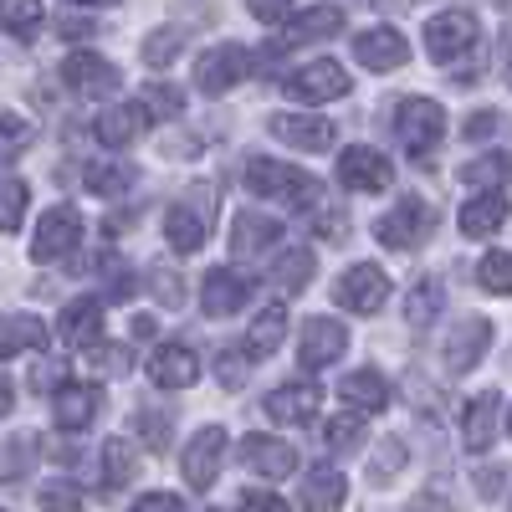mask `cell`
Masks as SVG:
<instances>
[{
  "label": "cell",
  "instance_id": "13",
  "mask_svg": "<svg viewBox=\"0 0 512 512\" xmlns=\"http://www.w3.org/2000/svg\"><path fill=\"white\" fill-rule=\"evenodd\" d=\"M349 349V328L333 323V318H308L303 323V338H297V359L303 369H323V364H338Z\"/></svg>",
  "mask_w": 512,
  "mask_h": 512
},
{
  "label": "cell",
  "instance_id": "48",
  "mask_svg": "<svg viewBox=\"0 0 512 512\" xmlns=\"http://www.w3.org/2000/svg\"><path fill=\"white\" fill-rule=\"evenodd\" d=\"M134 287H139L134 272H123V267L103 277V297H108V303H128V297H134ZM103 297H98V303H103Z\"/></svg>",
  "mask_w": 512,
  "mask_h": 512
},
{
  "label": "cell",
  "instance_id": "55",
  "mask_svg": "<svg viewBox=\"0 0 512 512\" xmlns=\"http://www.w3.org/2000/svg\"><path fill=\"white\" fill-rule=\"evenodd\" d=\"M502 128V113H472V123H466V139H487V134H497Z\"/></svg>",
  "mask_w": 512,
  "mask_h": 512
},
{
  "label": "cell",
  "instance_id": "11",
  "mask_svg": "<svg viewBox=\"0 0 512 512\" xmlns=\"http://www.w3.org/2000/svg\"><path fill=\"white\" fill-rule=\"evenodd\" d=\"M77 241H82V216L72 205H57L41 216V226L31 236V262H57V256H67Z\"/></svg>",
  "mask_w": 512,
  "mask_h": 512
},
{
  "label": "cell",
  "instance_id": "45",
  "mask_svg": "<svg viewBox=\"0 0 512 512\" xmlns=\"http://www.w3.org/2000/svg\"><path fill=\"white\" fill-rule=\"evenodd\" d=\"M26 144H31V123L16 118V113H0V164L16 159Z\"/></svg>",
  "mask_w": 512,
  "mask_h": 512
},
{
  "label": "cell",
  "instance_id": "58",
  "mask_svg": "<svg viewBox=\"0 0 512 512\" xmlns=\"http://www.w3.org/2000/svg\"><path fill=\"white\" fill-rule=\"evenodd\" d=\"M36 446H47V456H52V461H62V466H67V461H77V441H36Z\"/></svg>",
  "mask_w": 512,
  "mask_h": 512
},
{
  "label": "cell",
  "instance_id": "36",
  "mask_svg": "<svg viewBox=\"0 0 512 512\" xmlns=\"http://www.w3.org/2000/svg\"><path fill=\"white\" fill-rule=\"evenodd\" d=\"M26 200H31V190H26V180H16V175H6L0 180V231H21V221H26Z\"/></svg>",
  "mask_w": 512,
  "mask_h": 512
},
{
  "label": "cell",
  "instance_id": "54",
  "mask_svg": "<svg viewBox=\"0 0 512 512\" xmlns=\"http://www.w3.org/2000/svg\"><path fill=\"white\" fill-rule=\"evenodd\" d=\"M134 512H185V502L175 492H149V497L134 502Z\"/></svg>",
  "mask_w": 512,
  "mask_h": 512
},
{
  "label": "cell",
  "instance_id": "14",
  "mask_svg": "<svg viewBox=\"0 0 512 512\" xmlns=\"http://www.w3.org/2000/svg\"><path fill=\"white\" fill-rule=\"evenodd\" d=\"M354 62L369 67V72H395V67L410 62V41H405L395 26L359 31V36H354Z\"/></svg>",
  "mask_w": 512,
  "mask_h": 512
},
{
  "label": "cell",
  "instance_id": "3",
  "mask_svg": "<svg viewBox=\"0 0 512 512\" xmlns=\"http://www.w3.org/2000/svg\"><path fill=\"white\" fill-rule=\"evenodd\" d=\"M210 221H216V200H210V185H200L195 195H185L164 210V241L180 256H195L210 241Z\"/></svg>",
  "mask_w": 512,
  "mask_h": 512
},
{
  "label": "cell",
  "instance_id": "56",
  "mask_svg": "<svg viewBox=\"0 0 512 512\" xmlns=\"http://www.w3.org/2000/svg\"><path fill=\"white\" fill-rule=\"evenodd\" d=\"M93 359H98L103 374H128V349H98Z\"/></svg>",
  "mask_w": 512,
  "mask_h": 512
},
{
  "label": "cell",
  "instance_id": "4",
  "mask_svg": "<svg viewBox=\"0 0 512 512\" xmlns=\"http://www.w3.org/2000/svg\"><path fill=\"white\" fill-rule=\"evenodd\" d=\"M395 139H400V149L410 154V159H431L436 149H441V139H446V113H441V103H431V98H405L400 103V118H395Z\"/></svg>",
  "mask_w": 512,
  "mask_h": 512
},
{
  "label": "cell",
  "instance_id": "2",
  "mask_svg": "<svg viewBox=\"0 0 512 512\" xmlns=\"http://www.w3.org/2000/svg\"><path fill=\"white\" fill-rule=\"evenodd\" d=\"M436 205L420 200V195H400L395 210H384V216L374 221V236L390 246V251H420L425 241L436 236Z\"/></svg>",
  "mask_w": 512,
  "mask_h": 512
},
{
  "label": "cell",
  "instance_id": "10",
  "mask_svg": "<svg viewBox=\"0 0 512 512\" xmlns=\"http://www.w3.org/2000/svg\"><path fill=\"white\" fill-rule=\"evenodd\" d=\"M338 185L344 190H364V195H379L395 185V164L384 159L379 149H344V159H338Z\"/></svg>",
  "mask_w": 512,
  "mask_h": 512
},
{
  "label": "cell",
  "instance_id": "7",
  "mask_svg": "<svg viewBox=\"0 0 512 512\" xmlns=\"http://www.w3.org/2000/svg\"><path fill=\"white\" fill-rule=\"evenodd\" d=\"M282 88H287V98H297V103H333V98H349L354 82H349V72L338 67V62L323 57V62L297 67V72L282 82Z\"/></svg>",
  "mask_w": 512,
  "mask_h": 512
},
{
  "label": "cell",
  "instance_id": "23",
  "mask_svg": "<svg viewBox=\"0 0 512 512\" xmlns=\"http://www.w3.org/2000/svg\"><path fill=\"white\" fill-rule=\"evenodd\" d=\"M502 221H507V195L502 190H482V195H472L461 205V236H472V241L497 236Z\"/></svg>",
  "mask_w": 512,
  "mask_h": 512
},
{
  "label": "cell",
  "instance_id": "21",
  "mask_svg": "<svg viewBox=\"0 0 512 512\" xmlns=\"http://www.w3.org/2000/svg\"><path fill=\"white\" fill-rule=\"evenodd\" d=\"M272 139H282V144H292V149H328L333 144V123L328 118H313V113H277L272 123Z\"/></svg>",
  "mask_w": 512,
  "mask_h": 512
},
{
  "label": "cell",
  "instance_id": "57",
  "mask_svg": "<svg viewBox=\"0 0 512 512\" xmlns=\"http://www.w3.org/2000/svg\"><path fill=\"white\" fill-rule=\"evenodd\" d=\"M502 477H507L502 466H487V477H477V492H482L487 502H497V497H502Z\"/></svg>",
  "mask_w": 512,
  "mask_h": 512
},
{
  "label": "cell",
  "instance_id": "30",
  "mask_svg": "<svg viewBox=\"0 0 512 512\" xmlns=\"http://www.w3.org/2000/svg\"><path fill=\"white\" fill-rule=\"evenodd\" d=\"M344 497H349L344 472H338V466H313L308 482H303V507L308 512H333V507H344Z\"/></svg>",
  "mask_w": 512,
  "mask_h": 512
},
{
  "label": "cell",
  "instance_id": "60",
  "mask_svg": "<svg viewBox=\"0 0 512 512\" xmlns=\"http://www.w3.org/2000/svg\"><path fill=\"white\" fill-rule=\"evenodd\" d=\"M415 512H451V502H446V497H431V492H425V497L415 502Z\"/></svg>",
  "mask_w": 512,
  "mask_h": 512
},
{
  "label": "cell",
  "instance_id": "15",
  "mask_svg": "<svg viewBox=\"0 0 512 512\" xmlns=\"http://www.w3.org/2000/svg\"><path fill=\"white\" fill-rule=\"evenodd\" d=\"M323 405V384L313 379H297V384H282V390L267 395V420L272 425H308Z\"/></svg>",
  "mask_w": 512,
  "mask_h": 512
},
{
  "label": "cell",
  "instance_id": "8",
  "mask_svg": "<svg viewBox=\"0 0 512 512\" xmlns=\"http://www.w3.org/2000/svg\"><path fill=\"white\" fill-rule=\"evenodd\" d=\"M62 82H67L72 93H82V98H113L123 88V72L108 57H98V52H67Z\"/></svg>",
  "mask_w": 512,
  "mask_h": 512
},
{
  "label": "cell",
  "instance_id": "49",
  "mask_svg": "<svg viewBox=\"0 0 512 512\" xmlns=\"http://www.w3.org/2000/svg\"><path fill=\"white\" fill-rule=\"evenodd\" d=\"M241 512H292L277 492H267V487H251L246 497H241Z\"/></svg>",
  "mask_w": 512,
  "mask_h": 512
},
{
  "label": "cell",
  "instance_id": "52",
  "mask_svg": "<svg viewBox=\"0 0 512 512\" xmlns=\"http://www.w3.org/2000/svg\"><path fill=\"white\" fill-rule=\"evenodd\" d=\"M57 26H62L67 41H82V36L93 31V16H88V11H57Z\"/></svg>",
  "mask_w": 512,
  "mask_h": 512
},
{
  "label": "cell",
  "instance_id": "20",
  "mask_svg": "<svg viewBox=\"0 0 512 512\" xmlns=\"http://www.w3.org/2000/svg\"><path fill=\"white\" fill-rule=\"evenodd\" d=\"M57 333H62V344H72V349H93L103 338V303L98 297H72V303L62 308Z\"/></svg>",
  "mask_w": 512,
  "mask_h": 512
},
{
  "label": "cell",
  "instance_id": "5",
  "mask_svg": "<svg viewBox=\"0 0 512 512\" xmlns=\"http://www.w3.org/2000/svg\"><path fill=\"white\" fill-rule=\"evenodd\" d=\"M477 41H482V26H477L472 11H461V6L431 16V26H425V52H431L436 62H446V67L461 62L466 52H477Z\"/></svg>",
  "mask_w": 512,
  "mask_h": 512
},
{
  "label": "cell",
  "instance_id": "33",
  "mask_svg": "<svg viewBox=\"0 0 512 512\" xmlns=\"http://www.w3.org/2000/svg\"><path fill=\"white\" fill-rule=\"evenodd\" d=\"M88 190L93 195H103V200H118V195H128L134 190V169H128L123 159H98V164H88Z\"/></svg>",
  "mask_w": 512,
  "mask_h": 512
},
{
  "label": "cell",
  "instance_id": "40",
  "mask_svg": "<svg viewBox=\"0 0 512 512\" xmlns=\"http://www.w3.org/2000/svg\"><path fill=\"white\" fill-rule=\"evenodd\" d=\"M31 456H36V436H11L0 446V477H26Z\"/></svg>",
  "mask_w": 512,
  "mask_h": 512
},
{
  "label": "cell",
  "instance_id": "29",
  "mask_svg": "<svg viewBox=\"0 0 512 512\" xmlns=\"http://www.w3.org/2000/svg\"><path fill=\"white\" fill-rule=\"evenodd\" d=\"M103 395H98V384H62L57 390V425L62 431H82V425H93Z\"/></svg>",
  "mask_w": 512,
  "mask_h": 512
},
{
  "label": "cell",
  "instance_id": "12",
  "mask_svg": "<svg viewBox=\"0 0 512 512\" xmlns=\"http://www.w3.org/2000/svg\"><path fill=\"white\" fill-rule=\"evenodd\" d=\"M221 461H226V431H221V425H205V431H195V441L185 446V482L195 492L216 487Z\"/></svg>",
  "mask_w": 512,
  "mask_h": 512
},
{
  "label": "cell",
  "instance_id": "26",
  "mask_svg": "<svg viewBox=\"0 0 512 512\" xmlns=\"http://www.w3.org/2000/svg\"><path fill=\"white\" fill-rule=\"evenodd\" d=\"M144 113H139V103H113V108H103L98 113V123H93V134L108 144V149H128L139 134H144Z\"/></svg>",
  "mask_w": 512,
  "mask_h": 512
},
{
  "label": "cell",
  "instance_id": "31",
  "mask_svg": "<svg viewBox=\"0 0 512 512\" xmlns=\"http://www.w3.org/2000/svg\"><path fill=\"white\" fill-rule=\"evenodd\" d=\"M441 308H446V287H441V277H415V287L405 292V323L431 328V323L441 318Z\"/></svg>",
  "mask_w": 512,
  "mask_h": 512
},
{
  "label": "cell",
  "instance_id": "46",
  "mask_svg": "<svg viewBox=\"0 0 512 512\" xmlns=\"http://www.w3.org/2000/svg\"><path fill=\"white\" fill-rule=\"evenodd\" d=\"M400 466H405V446H400V436L379 441V451H374V461H369V482H390Z\"/></svg>",
  "mask_w": 512,
  "mask_h": 512
},
{
  "label": "cell",
  "instance_id": "32",
  "mask_svg": "<svg viewBox=\"0 0 512 512\" xmlns=\"http://www.w3.org/2000/svg\"><path fill=\"white\" fill-rule=\"evenodd\" d=\"M349 11L344 6H313V11H292V36L287 41H318V36H333L344 31Z\"/></svg>",
  "mask_w": 512,
  "mask_h": 512
},
{
  "label": "cell",
  "instance_id": "18",
  "mask_svg": "<svg viewBox=\"0 0 512 512\" xmlns=\"http://www.w3.org/2000/svg\"><path fill=\"white\" fill-rule=\"evenodd\" d=\"M149 379L159 384V390H190V384L200 379V354L185 349V344H159L149 354Z\"/></svg>",
  "mask_w": 512,
  "mask_h": 512
},
{
  "label": "cell",
  "instance_id": "53",
  "mask_svg": "<svg viewBox=\"0 0 512 512\" xmlns=\"http://www.w3.org/2000/svg\"><path fill=\"white\" fill-rule=\"evenodd\" d=\"M72 374V364H57V359H47L36 374H31V390H52V384H62Z\"/></svg>",
  "mask_w": 512,
  "mask_h": 512
},
{
  "label": "cell",
  "instance_id": "9",
  "mask_svg": "<svg viewBox=\"0 0 512 512\" xmlns=\"http://www.w3.org/2000/svg\"><path fill=\"white\" fill-rule=\"evenodd\" d=\"M241 77H251V52H241V47H210V52H200V62H195V88L200 93H210V98H221V93H231Z\"/></svg>",
  "mask_w": 512,
  "mask_h": 512
},
{
  "label": "cell",
  "instance_id": "41",
  "mask_svg": "<svg viewBox=\"0 0 512 512\" xmlns=\"http://www.w3.org/2000/svg\"><path fill=\"white\" fill-rule=\"evenodd\" d=\"M364 420L359 415H338V420H328V446L338 451V456H349V451H359L364 446Z\"/></svg>",
  "mask_w": 512,
  "mask_h": 512
},
{
  "label": "cell",
  "instance_id": "35",
  "mask_svg": "<svg viewBox=\"0 0 512 512\" xmlns=\"http://www.w3.org/2000/svg\"><path fill=\"white\" fill-rule=\"evenodd\" d=\"M139 477V456L128 441H103V482H108V497L123 492L128 482Z\"/></svg>",
  "mask_w": 512,
  "mask_h": 512
},
{
  "label": "cell",
  "instance_id": "28",
  "mask_svg": "<svg viewBox=\"0 0 512 512\" xmlns=\"http://www.w3.org/2000/svg\"><path fill=\"white\" fill-rule=\"evenodd\" d=\"M47 344V323L36 313H6L0 318V359H16V354H31Z\"/></svg>",
  "mask_w": 512,
  "mask_h": 512
},
{
  "label": "cell",
  "instance_id": "27",
  "mask_svg": "<svg viewBox=\"0 0 512 512\" xmlns=\"http://www.w3.org/2000/svg\"><path fill=\"white\" fill-rule=\"evenodd\" d=\"M338 395H344L349 405H359L364 415H379V410H390V384H384L379 369H354L338 379Z\"/></svg>",
  "mask_w": 512,
  "mask_h": 512
},
{
  "label": "cell",
  "instance_id": "51",
  "mask_svg": "<svg viewBox=\"0 0 512 512\" xmlns=\"http://www.w3.org/2000/svg\"><path fill=\"white\" fill-rule=\"evenodd\" d=\"M154 292H159V303H169V308H180L185 303V287H180V277L175 272H154V282H149Z\"/></svg>",
  "mask_w": 512,
  "mask_h": 512
},
{
  "label": "cell",
  "instance_id": "50",
  "mask_svg": "<svg viewBox=\"0 0 512 512\" xmlns=\"http://www.w3.org/2000/svg\"><path fill=\"white\" fill-rule=\"evenodd\" d=\"M246 369H251V364H246V359H241L236 349H226V354H221V369H216V374H221V384H226V390H241V384H246Z\"/></svg>",
  "mask_w": 512,
  "mask_h": 512
},
{
  "label": "cell",
  "instance_id": "38",
  "mask_svg": "<svg viewBox=\"0 0 512 512\" xmlns=\"http://www.w3.org/2000/svg\"><path fill=\"white\" fill-rule=\"evenodd\" d=\"M134 431L144 436V446H154V451H164L169 446V436H175V420H169V410H134Z\"/></svg>",
  "mask_w": 512,
  "mask_h": 512
},
{
  "label": "cell",
  "instance_id": "24",
  "mask_svg": "<svg viewBox=\"0 0 512 512\" xmlns=\"http://www.w3.org/2000/svg\"><path fill=\"white\" fill-rule=\"evenodd\" d=\"M241 461L251 466L256 477H287L292 466H297V451L277 436H246L241 441Z\"/></svg>",
  "mask_w": 512,
  "mask_h": 512
},
{
  "label": "cell",
  "instance_id": "47",
  "mask_svg": "<svg viewBox=\"0 0 512 512\" xmlns=\"http://www.w3.org/2000/svg\"><path fill=\"white\" fill-rule=\"evenodd\" d=\"M36 502H41V512H82V492L72 482H47L36 492Z\"/></svg>",
  "mask_w": 512,
  "mask_h": 512
},
{
  "label": "cell",
  "instance_id": "34",
  "mask_svg": "<svg viewBox=\"0 0 512 512\" xmlns=\"http://www.w3.org/2000/svg\"><path fill=\"white\" fill-rule=\"evenodd\" d=\"M313 267H318V256H313L308 246H292V251H282V256H277V272H272V282L292 297V292H303V287L313 282Z\"/></svg>",
  "mask_w": 512,
  "mask_h": 512
},
{
  "label": "cell",
  "instance_id": "6",
  "mask_svg": "<svg viewBox=\"0 0 512 512\" xmlns=\"http://www.w3.org/2000/svg\"><path fill=\"white\" fill-rule=\"evenodd\" d=\"M384 297H390V277H384V267H374V262H359L333 282V303L349 308V313H364V318L384 308Z\"/></svg>",
  "mask_w": 512,
  "mask_h": 512
},
{
  "label": "cell",
  "instance_id": "17",
  "mask_svg": "<svg viewBox=\"0 0 512 512\" xmlns=\"http://www.w3.org/2000/svg\"><path fill=\"white\" fill-rule=\"evenodd\" d=\"M492 344V323L487 318H461L451 333H446V369L451 374H466V369H477L482 354Z\"/></svg>",
  "mask_w": 512,
  "mask_h": 512
},
{
  "label": "cell",
  "instance_id": "39",
  "mask_svg": "<svg viewBox=\"0 0 512 512\" xmlns=\"http://www.w3.org/2000/svg\"><path fill=\"white\" fill-rule=\"evenodd\" d=\"M185 52V31H175V26H164V31H154L149 41H144V62L149 67H169Z\"/></svg>",
  "mask_w": 512,
  "mask_h": 512
},
{
  "label": "cell",
  "instance_id": "22",
  "mask_svg": "<svg viewBox=\"0 0 512 512\" xmlns=\"http://www.w3.org/2000/svg\"><path fill=\"white\" fill-rule=\"evenodd\" d=\"M282 241V221L277 216H262V210H241L236 226H231V251L236 256H262Z\"/></svg>",
  "mask_w": 512,
  "mask_h": 512
},
{
  "label": "cell",
  "instance_id": "62",
  "mask_svg": "<svg viewBox=\"0 0 512 512\" xmlns=\"http://www.w3.org/2000/svg\"><path fill=\"white\" fill-rule=\"evenodd\" d=\"M154 333V318H134V338H149Z\"/></svg>",
  "mask_w": 512,
  "mask_h": 512
},
{
  "label": "cell",
  "instance_id": "42",
  "mask_svg": "<svg viewBox=\"0 0 512 512\" xmlns=\"http://www.w3.org/2000/svg\"><path fill=\"white\" fill-rule=\"evenodd\" d=\"M477 282H482L487 292L507 297V287H512V262H507V251H502V246L482 256V267H477Z\"/></svg>",
  "mask_w": 512,
  "mask_h": 512
},
{
  "label": "cell",
  "instance_id": "61",
  "mask_svg": "<svg viewBox=\"0 0 512 512\" xmlns=\"http://www.w3.org/2000/svg\"><path fill=\"white\" fill-rule=\"evenodd\" d=\"M6 415H11V384L0 379V420H6Z\"/></svg>",
  "mask_w": 512,
  "mask_h": 512
},
{
  "label": "cell",
  "instance_id": "19",
  "mask_svg": "<svg viewBox=\"0 0 512 512\" xmlns=\"http://www.w3.org/2000/svg\"><path fill=\"white\" fill-rule=\"evenodd\" d=\"M461 436H466V446H472V451H492V446L502 441V395H497V390L466 400Z\"/></svg>",
  "mask_w": 512,
  "mask_h": 512
},
{
  "label": "cell",
  "instance_id": "25",
  "mask_svg": "<svg viewBox=\"0 0 512 512\" xmlns=\"http://www.w3.org/2000/svg\"><path fill=\"white\" fill-rule=\"evenodd\" d=\"M282 338H287V313H282V303H272V308L256 313V323L246 328L241 359H272V354L282 349Z\"/></svg>",
  "mask_w": 512,
  "mask_h": 512
},
{
  "label": "cell",
  "instance_id": "16",
  "mask_svg": "<svg viewBox=\"0 0 512 512\" xmlns=\"http://www.w3.org/2000/svg\"><path fill=\"white\" fill-rule=\"evenodd\" d=\"M246 297H251V282H246L236 267H210L205 282H200V308H205V318H231Z\"/></svg>",
  "mask_w": 512,
  "mask_h": 512
},
{
  "label": "cell",
  "instance_id": "44",
  "mask_svg": "<svg viewBox=\"0 0 512 512\" xmlns=\"http://www.w3.org/2000/svg\"><path fill=\"white\" fill-rule=\"evenodd\" d=\"M41 6H11V0H0V26H6L11 36H21V41H31L36 36V26H41Z\"/></svg>",
  "mask_w": 512,
  "mask_h": 512
},
{
  "label": "cell",
  "instance_id": "43",
  "mask_svg": "<svg viewBox=\"0 0 512 512\" xmlns=\"http://www.w3.org/2000/svg\"><path fill=\"white\" fill-rule=\"evenodd\" d=\"M502 175H507V154H497V149L482 154V159H472V164L461 169V180H466V185H487V190H497Z\"/></svg>",
  "mask_w": 512,
  "mask_h": 512
},
{
  "label": "cell",
  "instance_id": "37",
  "mask_svg": "<svg viewBox=\"0 0 512 512\" xmlns=\"http://www.w3.org/2000/svg\"><path fill=\"white\" fill-rule=\"evenodd\" d=\"M139 113H154V118H180L185 113V93L169 88V82H149L139 93Z\"/></svg>",
  "mask_w": 512,
  "mask_h": 512
},
{
  "label": "cell",
  "instance_id": "1",
  "mask_svg": "<svg viewBox=\"0 0 512 512\" xmlns=\"http://www.w3.org/2000/svg\"><path fill=\"white\" fill-rule=\"evenodd\" d=\"M246 185L256 195L287 200L297 210H323V185L313 175H303V169H292V164H277V159H262V154L246 159Z\"/></svg>",
  "mask_w": 512,
  "mask_h": 512
},
{
  "label": "cell",
  "instance_id": "59",
  "mask_svg": "<svg viewBox=\"0 0 512 512\" xmlns=\"http://www.w3.org/2000/svg\"><path fill=\"white\" fill-rule=\"evenodd\" d=\"M251 16H256V21H267V26H277V21H292V11H287V6H251Z\"/></svg>",
  "mask_w": 512,
  "mask_h": 512
}]
</instances>
